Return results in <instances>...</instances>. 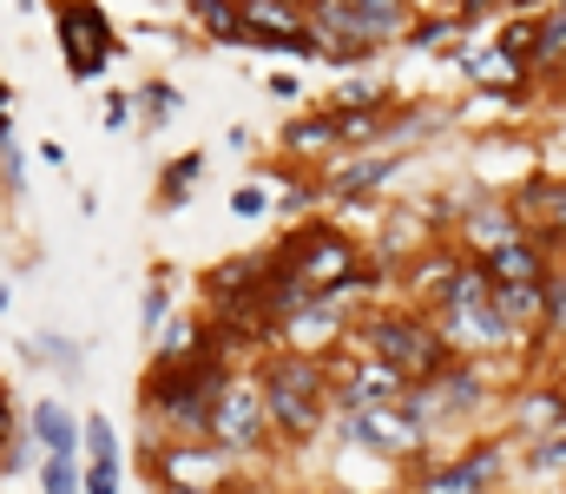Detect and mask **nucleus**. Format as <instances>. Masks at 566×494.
Listing matches in <instances>:
<instances>
[{
	"label": "nucleus",
	"instance_id": "12",
	"mask_svg": "<svg viewBox=\"0 0 566 494\" xmlns=\"http://www.w3.org/2000/svg\"><path fill=\"white\" fill-rule=\"evenodd\" d=\"M521 231H527V224H521V211H514V198H488V191H481V198H474V204H468V211L454 218V231H448V238H454L461 251H474V257H488V251H501V244H514Z\"/></svg>",
	"mask_w": 566,
	"mask_h": 494
},
{
	"label": "nucleus",
	"instance_id": "11",
	"mask_svg": "<svg viewBox=\"0 0 566 494\" xmlns=\"http://www.w3.org/2000/svg\"><path fill=\"white\" fill-rule=\"evenodd\" d=\"M231 469H238V455H224L218 442H165L158 455H151V482H191V488H224L231 482Z\"/></svg>",
	"mask_w": 566,
	"mask_h": 494
},
{
	"label": "nucleus",
	"instance_id": "26",
	"mask_svg": "<svg viewBox=\"0 0 566 494\" xmlns=\"http://www.w3.org/2000/svg\"><path fill=\"white\" fill-rule=\"evenodd\" d=\"M133 99H139V119H145V126H171V119H178V106H185V93H178L171 80H145Z\"/></svg>",
	"mask_w": 566,
	"mask_h": 494
},
{
	"label": "nucleus",
	"instance_id": "31",
	"mask_svg": "<svg viewBox=\"0 0 566 494\" xmlns=\"http://www.w3.org/2000/svg\"><path fill=\"white\" fill-rule=\"evenodd\" d=\"M0 191L7 198H27V153H20V139L0 146Z\"/></svg>",
	"mask_w": 566,
	"mask_h": 494
},
{
	"label": "nucleus",
	"instance_id": "34",
	"mask_svg": "<svg viewBox=\"0 0 566 494\" xmlns=\"http://www.w3.org/2000/svg\"><path fill=\"white\" fill-rule=\"evenodd\" d=\"M86 494H119V462H86Z\"/></svg>",
	"mask_w": 566,
	"mask_h": 494
},
{
	"label": "nucleus",
	"instance_id": "42",
	"mask_svg": "<svg viewBox=\"0 0 566 494\" xmlns=\"http://www.w3.org/2000/svg\"><path fill=\"white\" fill-rule=\"evenodd\" d=\"M560 277H566V257H560Z\"/></svg>",
	"mask_w": 566,
	"mask_h": 494
},
{
	"label": "nucleus",
	"instance_id": "30",
	"mask_svg": "<svg viewBox=\"0 0 566 494\" xmlns=\"http://www.w3.org/2000/svg\"><path fill=\"white\" fill-rule=\"evenodd\" d=\"M448 7H454L461 33H481V27H494V20L507 13V0H448Z\"/></svg>",
	"mask_w": 566,
	"mask_h": 494
},
{
	"label": "nucleus",
	"instance_id": "33",
	"mask_svg": "<svg viewBox=\"0 0 566 494\" xmlns=\"http://www.w3.org/2000/svg\"><path fill=\"white\" fill-rule=\"evenodd\" d=\"M231 211H238V218H264V211H271V185H264V178H244V185L231 191Z\"/></svg>",
	"mask_w": 566,
	"mask_h": 494
},
{
	"label": "nucleus",
	"instance_id": "18",
	"mask_svg": "<svg viewBox=\"0 0 566 494\" xmlns=\"http://www.w3.org/2000/svg\"><path fill=\"white\" fill-rule=\"evenodd\" d=\"M27 435H33L46 455H80V416H73L66 402H53V396L27 409Z\"/></svg>",
	"mask_w": 566,
	"mask_h": 494
},
{
	"label": "nucleus",
	"instance_id": "21",
	"mask_svg": "<svg viewBox=\"0 0 566 494\" xmlns=\"http://www.w3.org/2000/svg\"><path fill=\"white\" fill-rule=\"evenodd\" d=\"M454 40H468V33H461V20H454V7H422L396 53H448Z\"/></svg>",
	"mask_w": 566,
	"mask_h": 494
},
{
	"label": "nucleus",
	"instance_id": "15",
	"mask_svg": "<svg viewBox=\"0 0 566 494\" xmlns=\"http://www.w3.org/2000/svg\"><path fill=\"white\" fill-rule=\"evenodd\" d=\"M481 264H488V277H494V284H547V277L560 271V251H554L547 238H534V231H521L514 244H501V251H488Z\"/></svg>",
	"mask_w": 566,
	"mask_h": 494
},
{
	"label": "nucleus",
	"instance_id": "7",
	"mask_svg": "<svg viewBox=\"0 0 566 494\" xmlns=\"http://www.w3.org/2000/svg\"><path fill=\"white\" fill-rule=\"evenodd\" d=\"M211 442H218L224 455H238V462H251L258 449H271V442H277V435H271V402H264V382H258V369H251V362H244V369L231 376V389L218 396Z\"/></svg>",
	"mask_w": 566,
	"mask_h": 494
},
{
	"label": "nucleus",
	"instance_id": "38",
	"mask_svg": "<svg viewBox=\"0 0 566 494\" xmlns=\"http://www.w3.org/2000/svg\"><path fill=\"white\" fill-rule=\"evenodd\" d=\"M554 382H560V389H566V349H560V362H554Z\"/></svg>",
	"mask_w": 566,
	"mask_h": 494
},
{
	"label": "nucleus",
	"instance_id": "37",
	"mask_svg": "<svg viewBox=\"0 0 566 494\" xmlns=\"http://www.w3.org/2000/svg\"><path fill=\"white\" fill-rule=\"evenodd\" d=\"M151 494H224V488H191V482H151Z\"/></svg>",
	"mask_w": 566,
	"mask_h": 494
},
{
	"label": "nucleus",
	"instance_id": "5",
	"mask_svg": "<svg viewBox=\"0 0 566 494\" xmlns=\"http://www.w3.org/2000/svg\"><path fill=\"white\" fill-rule=\"evenodd\" d=\"M329 435L343 442V449H363V455H376V462H389V469H416L434 455V435H428L422 422L402 409V402H376V409H336L329 416Z\"/></svg>",
	"mask_w": 566,
	"mask_h": 494
},
{
	"label": "nucleus",
	"instance_id": "3",
	"mask_svg": "<svg viewBox=\"0 0 566 494\" xmlns=\"http://www.w3.org/2000/svg\"><path fill=\"white\" fill-rule=\"evenodd\" d=\"M271 264L290 271V277H303L316 297H343L349 277L369 264V251H363L336 218H303L296 231H283L277 244H271Z\"/></svg>",
	"mask_w": 566,
	"mask_h": 494
},
{
	"label": "nucleus",
	"instance_id": "4",
	"mask_svg": "<svg viewBox=\"0 0 566 494\" xmlns=\"http://www.w3.org/2000/svg\"><path fill=\"white\" fill-rule=\"evenodd\" d=\"M514 442L494 435H468L461 449H434L428 462L409 469V494H507L514 488Z\"/></svg>",
	"mask_w": 566,
	"mask_h": 494
},
{
	"label": "nucleus",
	"instance_id": "10",
	"mask_svg": "<svg viewBox=\"0 0 566 494\" xmlns=\"http://www.w3.org/2000/svg\"><path fill=\"white\" fill-rule=\"evenodd\" d=\"M501 416H507L501 435L521 442V449H534V442H547L554 429H566V389L560 382H527V376H521V382L507 389V409H501Z\"/></svg>",
	"mask_w": 566,
	"mask_h": 494
},
{
	"label": "nucleus",
	"instance_id": "16",
	"mask_svg": "<svg viewBox=\"0 0 566 494\" xmlns=\"http://www.w3.org/2000/svg\"><path fill=\"white\" fill-rule=\"evenodd\" d=\"M416 13H422V0H349V20L376 53H396L402 33L416 27Z\"/></svg>",
	"mask_w": 566,
	"mask_h": 494
},
{
	"label": "nucleus",
	"instance_id": "41",
	"mask_svg": "<svg viewBox=\"0 0 566 494\" xmlns=\"http://www.w3.org/2000/svg\"><path fill=\"white\" fill-rule=\"evenodd\" d=\"M283 7H303V13H310V7H316V0H283Z\"/></svg>",
	"mask_w": 566,
	"mask_h": 494
},
{
	"label": "nucleus",
	"instance_id": "23",
	"mask_svg": "<svg viewBox=\"0 0 566 494\" xmlns=\"http://www.w3.org/2000/svg\"><path fill=\"white\" fill-rule=\"evenodd\" d=\"M396 93H389V80L376 73V66H349V80L336 86V99L329 106H389Z\"/></svg>",
	"mask_w": 566,
	"mask_h": 494
},
{
	"label": "nucleus",
	"instance_id": "8",
	"mask_svg": "<svg viewBox=\"0 0 566 494\" xmlns=\"http://www.w3.org/2000/svg\"><path fill=\"white\" fill-rule=\"evenodd\" d=\"M416 153H389V146H369V153H336V159L316 171V185H323V198L329 204H369L389 178H402Z\"/></svg>",
	"mask_w": 566,
	"mask_h": 494
},
{
	"label": "nucleus",
	"instance_id": "25",
	"mask_svg": "<svg viewBox=\"0 0 566 494\" xmlns=\"http://www.w3.org/2000/svg\"><path fill=\"white\" fill-rule=\"evenodd\" d=\"M514 475H534V482H560L566 475V429H554L547 442H534L527 455H521V469Z\"/></svg>",
	"mask_w": 566,
	"mask_h": 494
},
{
	"label": "nucleus",
	"instance_id": "1",
	"mask_svg": "<svg viewBox=\"0 0 566 494\" xmlns=\"http://www.w3.org/2000/svg\"><path fill=\"white\" fill-rule=\"evenodd\" d=\"M258 382H264V402H271V435L283 449H303L329 429L336 416V382H329V356H303V349H264L251 356Z\"/></svg>",
	"mask_w": 566,
	"mask_h": 494
},
{
	"label": "nucleus",
	"instance_id": "32",
	"mask_svg": "<svg viewBox=\"0 0 566 494\" xmlns=\"http://www.w3.org/2000/svg\"><path fill=\"white\" fill-rule=\"evenodd\" d=\"M133 119H139V99H133V93H106V99H99V126H106V133H126Z\"/></svg>",
	"mask_w": 566,
	"mask_h": 494
},
{
	"label": "nucleus",
	"instance_id": "44",
	"mask_svg": "<svg viewBox=\"0 0 566 494\" xmlns=\"http://www.w3.org/2000/svg\"><path fill=\"white\" fill-rule=\"evenodd\" d=\"M554 494H566V488H554Z\"/></svg>",
	"mask_w": 566,
	"mask_h": 494
},
{
	"label": "nucleus",
	"instance_id": "29",
	"mask_svg": "<svg viewBox=\"0 0 566 494\" xmlns=\"http://www.w3.org/2000/svg\"><path fill=\"white\" fill-rule=\"evenodd\" d=\"M80 449H86V462H119L113 422H106V416H80Z\"/></svg>",
	"mask_w": 566,
	"mask_h": 494
},
{
	"label": "nucleus",
	"instance_id": "28",
	"mask_svg": "<svg viewBox=\"0 0 566 494\" xmlns=\"http://www.w3.org/2000/svg\"><path fill=\"white\" fill-rule=\"evenodd\" d=\"M165 324H171V284H165V277H151V284H145V304H139V336H145V349L165 336Z\"/></svg>",
	"mask_w": 566,
	"mask_h": 494
},
{
	"label": "nucleus",
	"instance_id": "36",
	"mask_svg": "<svg viewBox=\"0 0 566 494\" xmlns=\"http://www.w3.org/2000/svg\"><path fill=\"white\" fill-rule=\"evenodd\" d=\"M20 435V422H13V402H7V389H0V449Z\"/></svg>",
	"mask_w": 566,
	"mask_h": 494
},
{
	"label": "nucleus",
	"instance_id": "39",
	"mask_svg": "<svg viewBox=\"0 0 566 494\" xmlns=\"http://www.w3.org/2000/svg\"><path fill=\"white\" fill-rule=\"evenodd\" d=\"M0 113H13V93H7V86H0Z\"/></svg>",
	"mask_w": 566,
	"mask_h": 494
},
{
	"label": "nucleus",
	"instance_id": "43",
	"mask_svg": "<svg viewBox=\"0 0 566 494\" xmlns=\"http://www.w3.org/2000/svg\"><path fill=\"white\" fill-rule=\"evenodd\" d=\"M560 99H566V86H560Z\"/></svg>",
	"mask_w": 566,
	"mask_h": 494
},
{
	"label": "nucleus",
	"instance_id": "19",
	"mask_svg": "<svg viewBox=\"0 0 566 494\" xmlns=\"http://www.w3.org/2000/svg\"><path fill=\"white\" fill-rule=\"evenodd\" d=\"M494 304L521 336H547V284H494Z\"/></svg>",
	"mask_w": 566,
	"mask_h": 494
},
{
	"label": "nucleus",
	"instance_id": "40",
	"mask_svg": "<svg viewBox=\"0 0 566 494\" xmlns=\"http://www.w3.org/2000/svg\"><path fill=\"white\" fill-rule=\"evenodd\" d=\"M7 304H13V291H7V284H0V311H7Z\"/></svg>",
	"mask_w": 566,
	"mask_h": 494
},
{
	"label": "nucleus",
	"instance_id": "20",
	"mask_svg": "<svg viewBox=\"0 0 566 494\" xmlns=\"http://www.w3.org/2000/svg\"><path fill=\"white\" fill-rule=\"evenodd\" d=\"M191 27L218 46H244V0H185Z\"/></svg>",
	"mask_w": 566,
	"mask_h": 494
},
{
	"label": "nucleus",
	"instance_id": "27",
	"mask_svg": "<svg viewBox=\"0 0 566 494\" xmlns=\"http://www.w3.org/2000/svg\"><path fill=\"white\" fill-rule=\"evenodd\" d=\"M40 494H86V462L80 455H40Z\"/></svg>",
	"mask_w": 566,
	"mask_h": 494
},
{
	"label": "nucleus",
	"instance_id": "9",
	"mask_svg": "<svg viewBox=\"0 0 566 494\" xmlns=\"http://www.w3.org/2000/svg\"><path fill=\"white\" fill-rule=\"evenodd\" d=\"M329 382H336V409H376V402H402L409 396V376L396 369V362H382V356H369V349H356V356H329Z\"/></svg>",
	"mask_w": 566,
	"mask_h": 494
},
{
	"label": "nucleus",
	"instance_id": "17",
	"mask_svg": "<svg viewBox=\"0 0 566 494\" xmlns=\"http://www.w3.org/2000/svg\"><path fill=\"white\" fill-rule=\"evenodd\" d=\"M534 80L541 86H566V0L534 13Z\"/></svg>",
	"mask_w": 566,
	"mask_h": 494
},
{
	"label": "nucleus",
	"instance_id": "24",
	"mask_svg": "<svg viewBox=\"0 0 566 494\" xmlns=\"http://www.w3.org/2000/svg\"><path fill=\"white\" fill-rule=\"evenodd\" d=\"M205 178V153H185V159H171V171L158 178V211H178L185 198H191V185Z\"/></svg>",
	"mask_w": 566,
	"mask_h": 494
},
{
	"label": "nucleus",
	"instance_id": "35",
	"mask_svg": "<svg viewBox=\"0 0 566 494\" xmlns=\"http://www.w3.org/2000/svg\"><path fill=\"white\" fill-rule=\"evenodd\" d=\"M271 99L296 106V99H303V80H296V73H271Z\"/></svg>",
	"mask_w": 566,
	"mask_h": 494
},
{
	"label": "nucleus",
	"instance_id": "22",
	"mask_svg": "<svg viewBox=\"0 0 566 494\" xmlns=\"http://www.w3.org/2000/svg\"><path fill=\"white\" fill-rule=\"evenodd\" d=\"M27 356H33V362H53L60 376H86V343H80V336H60V329L27 336Z\"/></svg>",
	"mask_w": 566,
	"mask_h": 494
},
{
	"label": "nucleus",
	"instance_id": "2",
	"mask_svg": "<svg viewBox=\"0 0 566 494\" xmlns=\"http://www.w3.org/2000/svg\"><path fill=\"white\" fill-rule=\"evenodd\" d=\"M349 349H369V356H382V362H396L409 382H428V376H441L448 362H454V349H448V336L434 329L422 304H376V311H363L356 329H349Z\"/></svg>",
	"mask_w": 566,
	"mask_h": 494
},
{
	"label": "nucleus",
	"instance_id": "13",
	"mask_svg": "<svg viewBox=\"0 0 566 494\" xmlns=\"http://www.w3.org/2000/svg\"><path fill=\"white\" fill-rule=\"evenodd\" d=\"M514 211L534 238H547L566 257V171H534L521 191H514Z\"/></svg>",
	"mask_w": 566,
	"mask_h": 494
},
{
	"label": "nucleus",
	"instance_id": "14",
	"mask_svg": "<svg viewBox=\"0 0 566 494\" xmlns=\"http://www.w3.org/2000/svg\"><path fill=\"white\" fill-rule=\"evenodd\" d=\"M277 146H283V159H296V165H329L336 159V153H343V126H336L329 99H323V106H303V113L277 133Z\"/></svg>",
	"mask_w": 566,
	"mask_h": 494
},
{
	"label": "nucleus",
	"instance_id": "6",
	"mask_svg": "<svg viewBox=\"0 0 566 494\" xmlns=\"http://www.w3.org/2000/svg\"><path fill=\"white\" fill-rule=\"evenodd\" d=\"M46 7H53V40H60L66 73H73V80H99V73H113V60L126 53L113 13H106L99 0H46Z\"/></svg>",
	"mask_w": 566,
	"mask_h": 494
}]
</instances>
